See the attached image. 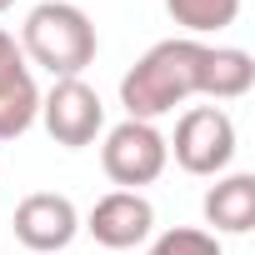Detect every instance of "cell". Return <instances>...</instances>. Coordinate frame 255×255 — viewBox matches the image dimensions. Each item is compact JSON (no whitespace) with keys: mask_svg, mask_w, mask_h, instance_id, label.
Here are the masks:
<instances>
[{"mask_svg":"<svg viewBox=\"0 0 255 255\" xmlns=\"http://www.w3.org/2000/svg\"><path fill=\"white\" fill-rule=\"evenodd\" d=\"M250 85H255L250 50L170 35V40H155L120 75V105H125V120H160L195 95L215 105V100H240Z\"/></svg>","mask_w":255,"mask_h":255,"instance_id":"obj_1","label":"cell"},{"mask_svg":"<svg viewBox=\"0 0 255 255\" xmlns=\"http://www.w3.org/2000/svg\"><path fill=\"white\" fill-rule=\"evenodd\" d=\"M10 230H15V240H20L25 250L55 255V250H65V245L80 235V210H75V200L60 195V190H30V195L15 205Z\"/></svg>","mask_w":255,"mask_h":255,"instance_id":"obj_6","label":"cell"},{"mask_svg":"<svg viewBox=\"0 0 255 255\" xmlns=\"http://www.w3.org/2000/svg\"><path fill=\"white\" fill-rule=\"evenodd\" d=\"M170 145L155 130V120H120L100 140V170L110 175L115 190H145L165 175Z\"/></svg>","mask_w":255,"mask_h":255,"instance_id":"obj_3","label":"cell"},{"mask_svg":"<svg viewBox=\"0 0 255 255\" xmlns=\"http://www.w3.org/2000/svg\"><path fill=\"white\" fill-rule=\"evenodd\" d=\"M95 50H100V35L80 5H70V0L30 5V15L20 25L25 65L50 70V80H75V75H85V65H95Z\"/></svg>","mask_w":255,"mask_h":255,"instance_id":"obj_2","label":"cell"},{"mask_svg":"<svg viewBox=\"0 0 255 255\" xmlns=\"http://www.w3.org/2000/svg\"><path fill=\"white\" fill-rule=\"evenodd\" d=\"M80 230H90L105 250H135L155 230V205L145 200V190H105L80 220Z\"/></svg>","mask_w":255,"mask_h":255,"instance_id":"obj_7","label":"cell"},{"mask_svg":"<svg viewBox=\"0 0 255 255\" xmlns=\"http://www.w3.org/2000/svg\"><path fill=\"white\" fill-rule=\"evenodd\" d=\"M40 125L50 130L55 145L65 150H85L100 140L105 130V100L75 75V80H55L45 95H40Z\"/></svg>","mask_w":255,"mask_h":255,"instance_id":"obj_5","label":"cell"},{"mask_svg":"<svg viewBox=\"0 0 255 255\" xmlns=\"http://www.w3.org/2000/svg\"><path fill=\"white\" fill-rule=\"evenodd\" d=\"M145 255H225V250H220V235L200 225H175V230H160Z\"/></svg>","mask_w":255,"mask_h":255,"instance_id":"obj_11","label":"cell"},{"mask_svg":"<svg viewBox=\"0 0 255 255\" xmlns=\"http://www.w3.org/2000/svg\"><path fill=\"white\" fill-rule=\"evenodd\" d=\"M165 10L190 40H200V35H220L225 25H235L240 0H165Z\"/></svg>","mask_w":255,"mask_h":255,"instance_id":"obj_10","label":"cell"},{"mask_svg":"<svg viewBox=\"0 0 255 255\" xmlns=\"http://www.w3.org/2000/svg\"><path fill=\"white\" fill-rule=\"evenodd\" d=\"M10 5H15V0H0V15H5V10H10Z\"/></svg>","mask_w":255,"mask_h":255,"instance_id":"obj_12","label":"cell"},{"mask_svg":"<svg viewBox=\"0 0 255 255\" xmlns=\"http://www.w3.org/2000/svg\"><path fill=\"white\" fill-rule=\"evenodd\" d=\"M185 175H225L235 160V120L225 105H190L175 120V140H165Z\"/></svg>","mask_w":255,"mask_h":255,"instance_id":"obj_4","label":"cell"},{"mask_svg":"<svg viewBox=\"0 0 255 255\" xmlns=\"http://www.w3.org/2000/svg\"><path fill=\"white\" fill-rule=\"evenodd\" d=\"M40 120V85L20 55V40L0 25V140H20Z\"/></svg>","mask_w":255,"mask_h":255,"instance_id":"obj_8","label":"cell"},{"mask_svg":"<svg viewBox=\"0 0 255 255\" xmlns=\"http://www.w3.org/2000/svg\"><path fill=\"white\" fill-rule=\"evenodd\" d=\"M210 235H245L255 225V175L235 170V175H215V185L200 200Z\"/></svg>","mask_w":255,"mask_h":255,"instance_id":"obj_9","label":"cell"}]
</instances>
